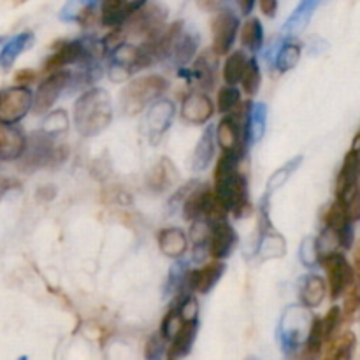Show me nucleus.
<instances>
[{"label":"nucleus","mask_w":360,"mask_h":360,"mask_svg":"<svg viewBox=\"0 0 360 360\" xmlns=\"http://www.w3.org/2000/svg\"><path fill=\"white\" fill-rule=\"evenodd\" d=\"M241 157L236 153H224L214 169V192L221 202L234 211L236 217H246L252 211L248 202V181L239 172Z\"/></svg>","instance_id":"nucleus-1"},{"label":"nucleus","mask_w":360,"mask_h":360,"mask_svg":"<svg viewBox=\"0 0 360 360\" xmlns=\"http://www.w3.org/2000/svg\"><path fill=\"white\" fill-rule=\"evenodd\" d=\"M112 116L111 101L104 90H88L74 104V123L81 136L91 137L109 125Z\"/></svg>","instance_id":"nucleus-2"},{"label":"nucleus","mask_w":360,"mask_h":360,"mask_svg":"<svg viewBox=\"0 0 360 360\" xmlns=\"http://www.w3.org/2000/svg\"><path fill=\"white\" fill-rule=\"evenodd\" d=\"M167 81L162 76H146L130 81L122 94V108L127 115H137L150 102L160 97L167 90Z\"/></svg>","instance_id":"nucleus-3"},{"label":"nucleus","mask_w":360,"mask_h":360,"mask_svg":"<svg viewBox=\"0 0 360 360\" xmlns=\"http://www.w3.org/2000/svg\"><path fill=\"white\" fill-rule=\"evenodd\" d=\"M58 151L60 150L53 143V136L46 134L44 130L32 134L27 141V150L21 157L20 169L25 172L37 171L44 165L53 164L56 160Z\"/></svg>","instance_id":"nucleus-4"},{"label":"nucleus","mask_w":360,"mask_h":360,"mask_svg":"<svg viewBox=\"0 0 360 360\" xmlns=\"http://www.w3.org/2000/svg\"><path fill=\"white\" fill-rule=\"evenodd\" d=\"M320 264L327 269V276H329V290L330 297L338 299L348 292V288L355 283L357 280V274H355L354 267L348 264V260L345 259L341 253L330 252L322 255Z\"/></svg>","instance_id":"nucleus-5"},{"label":"nucleus","mask_w":360,"mask_h":360,"mask_svg":"<svg viewBox=\"0 0 360 360\" xmlns=\"http://www.w3.org/2000/svg\"><path fill=\"white\" fill-rule=\"evenodd\" d=\"M32 94L27 86L7 88L0 95V123L14 125L32 108Z\"/></svg>","instance_id":"nucleus-6"},{"label":"nucleus","mask_w":360,"mask_h":360,"mask_svg":"<svg viewBox=\"0 0 360 360\" xmlns=\"http://www.w3.org/2000/svg\"><path fill=\"white\" fill-rule=\"evenodd\" d=\"M239 18L232 11H220L211 23L213 49L218 55H227L238 37Z\"/></svg>","instance_id":"nucleus-7"},{"label":"nucleus","mask_w":360,"mask_h":360,"mask_svg":"<svg viewBox=\"0 0 360 360\" xmlns=\"http://www.w3.org/2000/svg\"><path fill=\"white\" fill-rule=\"evenodd\" d=\"M69 81H70V74L65 72V70H56L55 74L46 77V79L39 84L37 91H35V97H34L35 115L48 112L49 109L53 108V104L56 102V98L60 97L63 88L69 84Z\"/></svg>","instance_id":"nucleus-8"},{"label":"nucleus","mask_w":360,"mask_h":360,"mask_svg":"<svg viewBox=\"0 0 360 360\" xmlns=\"http://www.w3.org/2000/svg\"><path fill=\"white\" fill-rule=\"evenodd\" d=\"M144 0H102L101 21L105 27L123 25L134 13L143 7Z\"/></svg>","instance_id":"nucleus-9"},{"label":"nucleus","mask_w":360,"mask_h":360,"mask_svg":"<svg viewBox=\"0 0 360 360\" xmlns=\"http://www.w3.org/2000/svg\"><path fill=\"white\" fill-rule=\"evenodd\" d=\"M213 112V102L206 94L186 95L181 104V118L192 125H202L207 120H211Z\"/></svg>","instance_id":"nucleus-10"},{"label":"nucleus","mask_w":360,"mask_h":360,"mask_svg":"<svg viewBox=\"0 0 360 360\" xmlns=\"http://www.w3.org/2000/svg\"><path fill=\"white\" fill-rule=\"evenodd\" d=\"M27 137L16 125L0 123V158L4 162L18 160L27 150Z\"/></svg>","instance_id":"nucleus-11"},{"label":"nucleus","mask_w":360,"mask_h":360,"mask_svg":"<svg viewBox=\"0 0 360 360\" xmlns=\"http://www.w3.org/2000/svg\"><path fill=\"white\" fill-rule=\"evenodd\" d=\"M236 245V231L227 224V220L218 221L211 229V238L207 243V253L213 257L214 260L225 259L231 255L232 248Z\"/></svg>","instance_id":"nucleus-12"},{"label":"nucleus","mask_w":360,"mask_h":360,"mask_svg":"<svg viewBox=\"0 0 360 360\" xmlns=\"http://www.w3.org/2000/svg\"><path fill=\"white\" fill-rule=\"evenodd\" d=\"M84 53H86V49H84L81 41L62 42V44H58L56 51L46 60L44 70L46 72H56V70L62 69L63 65L79 62L81 58H84Z\"/></svg>","instance_id":"nucleus-13"},{"label":"nucleus","mask_w":360,"mask_h":360,"mask_svg":"<svg viewBox=\"0 0 360 360\" xmlns=\"http://www.w3.org/2000/svg\"><path fill=\"white\" fill-rule=\"evenodd\" d=\"M224 271L225 264H221L220 260H214V262L204 266L202 269L190 273L188 278H186V283L197 294H207L220 281Z\"/></svg>","instance_id":"nucleus-14"},{"label":"nucleus","mask_w":360,"mask_h":360,"mask_svg":"<svg viewBox=\"0 0 360 360\" xmlns=\"http://www.w3.org/2000/svg\"><path fill=\"white\" fill-rule=\"evenodd\" d=\"M172 116H174V105H172L171 101L162 98V101H157L151 105L146 123L153 139H158L171 127Z\"/></svg>","instance_id":"nucleus-15"},{"label":"nucleus","mask_w":360,"mask_h":360,"mask_svg":"<svg viewBox=\"0 0 360 360\" xmlns=\"http://www.w3.org/2000/svg\"><path fill=\"white\" fill-rule=\"evenodd\" d=\"M186 246H188V239H186V234L181 229L169 227L160 231V234H158V248L169 259L183 257V253L186 252Z\"/></svg>","instance_id":"nucleus-16"},{"label":"nucleus","mask_w":360,"mask_h":360,"mask_svg":"<svg viewBox=\"0 0 360 360\" xmlns=\"http://www.w3.org/2000/svg\"><path fill=\"white\" fill-rule=\"evenodd\" d=\"M218 53L214 49H207L204 51L199 58L195 60V67H193V74H195L199 86L204 90H210L214 86V79H217V65H218Z\"/></svg>","instance_id":"nucleus-17"},{"label":"nucleus","mask_w":360,"mask_h":360,"mask_svg":"<svg viewBox=\"0 0 360 360\" xmlns=\"http://www.w3.org/2000/svg\"><path fill=\"white\" fill-rule=\"evenodd\" d=\"M197 334V320H185L178 329L176 336L172 338V343L169 347V359H179L188 355L192 350L193 340Z\"/></svg>","instance_id":"nucleus-18"},{"label":"nucleus","mask_w":360,"mask_h":360,"mask_svg":"<svg viewBox=\"0 0 360 360\" xmlns=\"http://www.w3.org/2000/svg\"><path fill=\"white\" fill-rule=\"evenodd\" d=\"M326 297V283L316 274L304 276L301 281V301L306 308H316Z\"/></svg>","instance_id":"nucleus-19"},{"label":"nucleus","mask_w":360,"mask_h":360,"mask_svg":"<svg viewBox=\"0 0 360 360\" xmlns=\"http://www.w3.org/2000/svg\"><path fill=\"white\" fill-rule=\"evenodd\" d=\"M32 42H34V34H32V32H23V34H18L16 37L7 41L6 44H4L2 51H0V63H2L4 69H9V67L16 62L18 56H20Z\"/></svg>","instance_id":"nucleus-20"},{"label":"nucleus","mask_w":360,"mask_h":360,"mask_svg":"<svg viewBox=\"0 0 360 360\" xmlns=\"http://www.w3.org/2000/svg\"><path fill=\"white\" fill-rule=\"evenodd\" d=\"M214 153V141H213V129L204 130L202 137H200L199 144L195 146V151H193L192 164L193 169L197 171H204L207 169V165L211 164V158H213Z\"/></svg>","instance_id":"nucleus-21"},{"label":"nucleus","mask_w":360,"mask_h":360,"mask_svg":"<svg viewBox=\"0 0 360 360\" xmlns=\"http://www.w3.org/2000/svg\"><path fill=\"white\" fill-rule=\"evenodd\" d=\"M176 179H178V171H176L174 164H172L169 158H162L160 164L155 167L153 174L150 178V185L153 190H162L169 188L171 185H174Z\"/></svg>","instance_id":"nucleus-22"},{"label":"nucleus","mask_w":360,"mask_h":360,"mask_svg":"<svg viewBox=\"0 0 360 360\" xmlns=\"http://www.w3.org/2000/svg\"><path fill=\"white\" fill-rule=\"evenodd\" d=\"M266 118L267 109L264 104H253L250 109L248 122H246V134L252 143H259L266 132Z\"/></svg>","instance_id":"nucleus-23"},{"label":"nucleus","mask_w":360,"mask_h":360,"mask_svg":"<svg viewBox=\"0 0 360 360\" xmlns=\"http://www.w3.org/2000/svg\"><path fill=\"white\" fill-rule=\"evenodd\" d=\"M320 0H301L297 7H295L294 13L290 14V18L285 23V30L288 32H299L306 27V23L309 21L311 14L315 13V9L319 7Z\"/></svg>","instance_id":"nucleus-24"},{"label":"nucleus","mask_w":360,"mask_h":360,"mask_svg":"<svg viewBox=\"0 0 360 360\" xmlns=\"http://www.w3.org/2000/svg\"><path fill=\"white\" fill-rule=\"evenodd\" d=\"M246 63H248V60H246L245 53H243V51L231 53V55L227 56V60H225V65H224L225 83L231 84V86L238 84L239 81L243 79V74H245Z\"/></svg>","instance_id":"nucleus-25"},{"label":"nucleus","mask_w":360,"mask_h":360,"mask_svg":"<svg viewBox=\"0 0 360 360\" xmlns=\"http://www.w3.org/2000/svg\"><path fill=\"white\" fill-rule=\"evenodd\" d=\"M197 39L195 35H190V34H181V37L178 39L176 42L174 49H172V55L171 58L174 60V63L178 67H185L190 60L193 58L197 51Z\"/></svg>","instance_id":"nucleus-26"},{"label":"nucleus","mask_w":360,"mask_h":360,"mask_svg":"<svg viewBox=\"0 0 360 360\" xmlns=\"http://www.w3.org/2000/svg\"><path fill=\"white\" fill-rule=\"evenodd\" d=\"M241 42L243 46L250 49V51L257 53L262 48L264 42V28L257 18H250L241 28Z\"/></svg>","instance_id":"nucleus-27"},{"label":"nucleus","mask_w":360,"mask_h":360,"mask_svg":"<svg viewBox=\"0 0 360 360\" xmlns=\"http://www.w3.org/2000/svg\"><path fill=\"white\" fill-rule=\"evenodd\" d=\"M323 224H326V229H330L333 232L341 231L343 227H347L348 224H354L348 217V210L341 200H334L329 206V210L323 214Z\"/></svg>","instance_id":"nucleus-28"},{"label":"nucleus","mask_w":360,"mask_h":360,"mask_svg":"<svg viewBox=\"0 0 360 360\" xmlns=\"http://www.w3.org/2000/svg\"><path fill=\"white\" fill-rule=\"evenodd\" d=\"M355 347V336L352 333H345L330 345L323 360H352Z\"/></svg>","instance_id":"nucleus-29"},{"label":"nucleus","mask_w":360,"mask_h":360,"mask_svg":"<svg viewBox=\"0 0 360 360\" xmlns=\"http://www.w3.org/2000/svg\"><path fill=\"white\" fill-rule=\"evenodd\" d=\"M343 316L348 322H355L360 319V280L357 278L355 283L348 288L347 299L343 306Z\"/></svg>","instance_id":"nucleus-30"},{"label":"nucleus","mask_w":360,"mask_h":360,"mask_svg":"<svg viewBox=\"0 0 360 360\" xmlns=\"http://www.w3.org/2000/svg\"><path fill=\"white\" fill-rule=\"evenodd\" d=\"M260 79H262V77H260L259 62H257L255 58L248 60L245 74H243V79H241L243 90H245L248 95H255L260 88Z\"/></svg>","instance_id":"nucleus-31"},{"label":"nucleus","mask_w":360,"mask_h":360,"mask_svg":"<svg viewBox=\"0 0 360 360\" xmlns=\"http://www.w3.org/2000/svg\"><path fill=\"white\" fill-rule=\"evenodd\" d=\"M299 58H301V48H299L297 44L288 42V44H285L283 48H281L280 55H278V70H280V72H287V70L294 69V67L297 65Z\"/></svg>","instance_id":"nucleus-32"},{"label":"nucleus","mask_w":360,"mask_h":360,"mask_svg":"<svg viewBox=\"0 0 360 360\" xmlns=\"http://www.w3.org/2000/svg\"><path fill=\"white\" fill-rule=\"evenodd\" d=\"M202 197L204 188L195 190V192H192L186 197L185 206H183V217L188 221H195L202 218Z\"/></svg>","instance_id":"nucleus-33"},{"label":"nucleus","mask_w":360,"mask_h":360,"mask_svg":"<svg viewBox=\"0 0 360 360\" xmlns=\"http://www.w3.org/2000/svg\"><path fill=\"white\" fill-rule=\"evenodd\" d=\"M239 104H241V97H239V90H236L234 86L227 84V86H224L218 91V109H220V112L229 115Z\"/></svg>","instance_id":"nucleus-34"},{"label":"nucleus","mask_w":360,"mask_h":360,"mask_svg":"<svg viewBox=\"0 0 360 360\" xmlns=\"http://www.w3.org/2000/svg\"><path fill=\"white\" fill-rule=\"evenodd\" d=\"M69 127V116H67L65 111L58 109V111L49 112L44 118V123H42V130L49 136H55V134L63 132Z\"/></svg>","instance_id":"nucleus-35"},{"label":"nucleus","mask_w":360,"mask_h":360,"mask_svg":"<svg viewBox=\"0 0 360 360\" xmlns=\"http://www.w3.org/2000/svg\"><path fill=\"white\" fill-rule=\"evenodd\" d=\"M264 259H276V257L285 255V241L278 234H266L260 245Z\"/></svg>","instance_id":"nucleus-36"},{"label":"nucleus","mask_w":360,"mask_h":360,"mask_svg":"<svg viewBox=\"0 0 360 360\" xmlns=\"http://www.w3.org/2000/svg\"><path fill=\"white\" fill-rule=\"evenodd\" d=\"M320 257L322 252H320L319 239H304L301 246V259L304 266H315L316 262H320Z\"/></svg>","instance_id":"nucleus-37"},{"label":"nucleus","mask_w":360,"mask_h":360,"mask_svg":"<svg viewBox=\"0 0 360 360\" xmlns=\"http://www.w3.org/2000/svg\"><path fill=\"white\" fill-rule=\"evenodd\" d=\"M341 319H343V311H341V309L338 308V306L330 308L329 313H327V315L322 319V322H323V334H326V340L327 341L333 340V336H334V334H336V330L340 329Z\"/></svg>","instance_id":"nucleus-38"},{"label":"nucleus","mask_w":360,"mask_h":360,"mask_svg":"<svg viewBox=\"0 0 360 360\" xmlns=\"http://www.w3.org/2000/svg\"><path fill=\"white\" fill-rule=\"evenodd\" d=\"M301 160H302V157L294 158V160L288 162L287 165H283V167H281L280 171L274 172V174L271 176V179H269V185H267V186H269V190H276V188H280V186L283 185V183L287 181L288 178H290L292 172H294L295 169H297V165L301 164Z\"/></svg>","instance_id":"nucleus-39"},{"label":"nucleus","mask_w":360,"mask_h":360,"mask_svg":"<svg viewBox=\"0 0 360 360\" xmlns=\"http://www.w3.org/2000/svg\"><path fill=\"white\" fill-rule=\"evenodd\" d=\"M348 210V217H350L352 221H359L360 220V183L359 186L355 188V192L352 193V197L348 199V202L345 204Z\"/></svg>","instance_id":"nucleus-40"},{"label":"nucleus","mask_w":360,"mask_h":360,"mask_svg":"<svg viewBox=\"0 0 360 360\" xmlns=\"http://www.w3.org/2000/svg\"><path fill=\"white\" fill-rule=\"evenodd\" d=\"M164 341L165 340L162 338V334L160 336H157V334H155V336L150 338V341H148V345H146V359L148 360H153L160 355L162 348H164Z\"/></svg>","instance_id":"nucleus-41"},{"label":"nucleus","mask_w":360,"mask_h":360,"mask_svg":"<svg viewBox=\"0 0 360 360\" xmlns=\"http://www.w3.org/2000/svg\"><path fill=\"white\" fill-rule=\"evenodd\" d=\"M35 77H37V72L32 69H21L18 70L16 76H14V81H16L18 86H27V84H30L32 81H35Z\"/></svg>","instance_id":"nucleus-42"},{"label":"nucleus","mask_w":360,"mask_h":360,"mask_svg":"<svg viewBox=\"0 0 360 360\" xmlns=\"http://www.w3.org/2000/svg\"><path fill=\"white\" fill-rule=\"evenodd\" d=\"M260 9L267 18H274L278 11V0H260Z\"/></svg>","instance_id":"nucleus-43"},{"label":"nucleus","mask_w":360,"mask_h":360,"mask_svg":"<svg viewBox=\"0 0 360 360\" xmlns=\"http://www.w3.org/2000/svg\"><path fill=\"white\" fill-rule=\"evenodd\" d=\"M224 2L225 0H197V6L204 11H217L220 9Z\"/></svg>","instance_id":"nucleus-44"},{"label":"nucleus","mask_w":360,"mask_h":360,"mask_svg":"<svg viewBox=\"0 0 360 360\" xmlns=\"http://www.w3.org/2000/svg\"><path fill=\"white\" fill-rule=\"evenodd\" d=\"M257 0H238L239 4V9H241V13L245 14V16H248L250 13L253 11V6H255Z\"/></svg>","instance_id":"nucleus-45"},{"label":"nucleus","mask_w":360,"mask_h":360,"mask_svg":"<svg viewBox=\"0 0 360 360\" xmlns=\"http://www.w3.org/2000/svg\"><path fill=\"white\" fill-rule=\"evenodd\" d=\"M354 269H355V274H357V278L360 280V239L357 241V245H355V250H354Z\"/></svg>","instance_id":"nucleus-46"},{"label":"nucleus","mask_w":360,"mask_h":360,"mask_svg":"<svg viewBox=\"0 0 360 360\" xmlns=\"http://www.w3.org/2000/svg\"><path fill=\"white\" fill-rule=\"evenodd\" d=\"M352 150H355L360 155V130L357 132V136H355L354 144H352Z\"/></svg>","instance_id":"nucleus-47"}]
</instances>
